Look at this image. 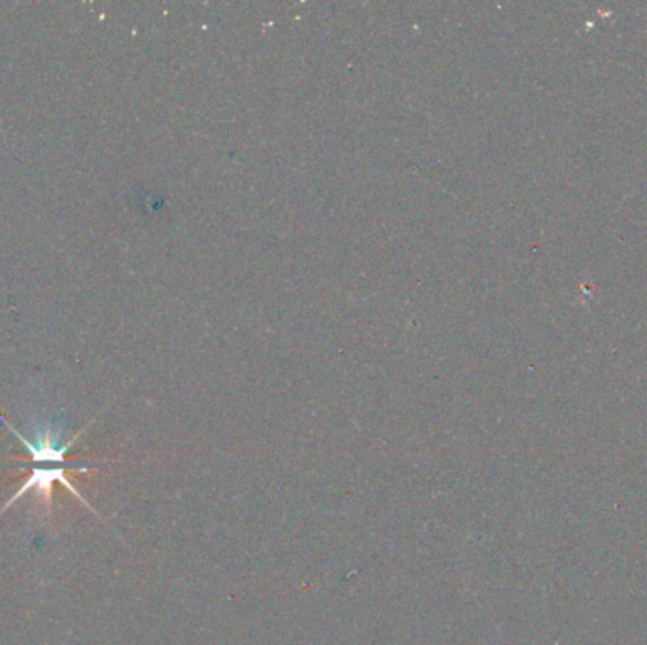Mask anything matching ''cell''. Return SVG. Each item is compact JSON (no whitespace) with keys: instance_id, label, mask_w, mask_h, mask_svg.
Wrapping results in <instances>:
<instances>
[{"instance_id":"cell-1","label":"cell","mask_w":647,"mask_h":645,"mask_svg":"<svg viewBox=\"0 0 647 645\" xmlns=\"http://www.w3.org/2000/svg\"><path fill=\"white\" fill-rule=\"evenodd\" d=\"M57 481H59V483H61V485L65 486V488H68V492H70L72 496H76L78 500H80V502H82L83 505H85V508L91 509V511L95 513V509L91 508V505H89V503L85 502V500H83L82 494H80V492L76 491V486H72L70 481H68L67 477H65V469H63V468L34 469L33 473H31V477L27 479V483H25V485H23L21 488H19V492H17V494H14V496H11L10 502L6 503L4 511L8 508H10L11 503L16 502V500H19V498H21L23 494H27L28 491H36L38 498L42 500V502H44L46 509H48V515H50V511H51V494H53V483H57Z\"/></svg>"}]
</instances>
